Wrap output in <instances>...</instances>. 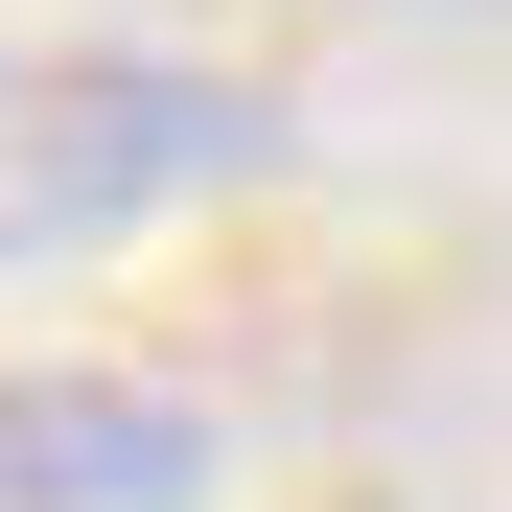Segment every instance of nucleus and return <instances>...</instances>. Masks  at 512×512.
I'll return each mask as SVG.
<instances>
[{
	"mask_svg": "<svg viewBox=\"0 0 512 512\" xmlns=\"http://www.w3.org/2000/svg\"><path fill=\"white\" fill-rule=\"evenodd\" d=\"M210 396L163 373H0V512H210Z\"/></svg>",
	"mask_w": 512,
	"mask_h": 512,
	"instance_id": "2",
	"label": "nucleus"
},
{
	"mask_svg": "<svg viewBox=\"0 0 512 512\" xmlns=\"http://www.w3.org/2000/svg\"><path fill=\"white\" fill-rule=\"evenodd\" d=\"M233 163H256V117L210 70H163V47H0V280L117 256L140 210L233 187Z\"/></svg>",
	"mask_w": 512,
	"mask_h": 512,
	"instance_id": "1",
	"label": "nucleus"
}]
</instances>
